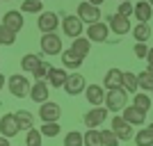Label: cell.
Instances as JSON below:
<instances>
[{
	"label": "cell",
	"instance_id": "1",
	"mask_svg": "<svg viewBox=\"0 0 153 146\" xmlns=\"http://www.w3.org/2000/svg\"><path fill=\"white\" fill-rule=\"evenodd\" d=\"M128 103V94L123 91L121 87L119 89H105V101H103V105H105V110L108 112H121L123 107H126Z\"/></svg>",
	"mask_w": 153,
	"mask_h": 146
},
{
	"label": "cell",
	"instance_id": "2",
	"mask_svg": "<svg viewBox=\"0 0 153 146\" xmlns=\"http://www.w3.org/2000/svg\"><path fill=\"white\" fill-rule=\"evenodd\" d=\"M7 87H9V91H12V96H16V98H25V96H30V80H27L23 73H14L9 80H7Z\"/></svg>",
	"mask_w": 153,
	"mask_h": 146
},
{
	"label": "cell",
	"instance_id": "3",
	"mask_svg": "<svg viewBox=\"0 0 153 146\" xmlns=\"http://www.w3.org/2000/svg\"><path fill=\"white\" fill-rule=\"evenodd\" d=\"M39 46H41V53H44V55H62V50H64L62 37H57V32L44 34L41 41H39Z\"/></svg>",
	"mask_w": 153,
	"mask_h": 146
},
{
	"label": "cell",
	"instance_id": "4",
	"mask_svg": "<svg viewBox=\"0 0 153 146\" xmlns=\"http://www.w3.org/2000/svg\"><path fill=\"white\" fill-rule=\"evenodd\" d=\"M76 16L82 21V23H87V25H91V23H98V21H101V7L89 5V2L85 0V2H80V5H78Z\"/></svg>",
	"mask_w": 153,
	"mask_h": 146
},
{
	"label": "cell",
	"instance_id": "5",
	"mask_svg": "<svg viewBox=\"0 0 153 146\" xmlns=\"http://www.w3.org/2000/svg\"><path fill=\"white\" fill-rule=\"evenodd\" d=\"M110 126H112V133L119 137V142H130V139H133V135H135L133 133V126H130L121 114L112 116V123H110Z\"/></svg>",
	"mask_w": 153,
	"mask_h": 146
},
{
	"label": "cell",
	"instance_id": "6",
	"mask_svg": "<svg viewBox=\"0 0 153 146\" xmlns=\"http://www.w3.org/2000/svg\"><path fill=\"white\" fill-rule=\"evenodd\" d=\"M57 25H59V19L55 12H41L37 19V27L41 34H51V32H57Z\"/></svg>",
	"mask_w": 153,
	"mask_h": 146
},
{
	"label": "cell",
	"instance_id": "7",
	"mask_svg": "<svg viewBox=\"0 0 153 146\" xmlns=\"http://www.w3.org/2000/svg\"><path fill=\"white\" fill-rule=\"evenodd\" d=\"M62 30L66 37L71 39H76V37H82V32H85V23L78 16H73V14H69V16H64L62 21Z\"/></svg>",
	"mask_w": 153,
	"mask_h": 146
},
{
	"label": "cell",
	"instance_id": "8",
	"mask_svg": "<svg viewBox=\"0 0 153 146\" xmlns=\"http://www.w3.org/2000/svg\"><path fill=\"white\" fill-rule=\"evenodd\" d=\"M87 39H89L91 44H105L108 41V34H110V27L108 23H91V25H87Z\"/></svg>",
	"mask_w": 153,
	"mask_h": 146
},
{
	"label": "cell",
	"instance_id": "9",
	"mask_svg": "<svg viewBox=\"0 0 153 146\" xmlns=\"http://www.w3.org/2000/svg\"><path fill=\"white\" fill-rule=\"evenodd\" d=\"M85 87H87V82H85V78L80 76V73H69V76H66L64 91H66L69 96H78V94H82Z\"/></svg>",
	"mask_w": 153,
	"mask_h": 146
},
{
	"label": "cell",
	"instance_id": "10",
	"mask_svg": "<svg viewBox=\"0 0 153 146\" xmlns=\"http://www.w3.org/2000/svg\"><path fill=\"white\" fill-rule=\"evenodd\" d=\"M21 130H19V123H16V119H14V112H9V114H2L0 116V135L2 137H7V139H12V137H16Z\"/></svg>",
	"mask_w": 153,
	"mask_h": 146
},
{
	"label": "cell",
	"instance_id": "11",
	"mask_svg": "<svg viewBox=\"0 0 153 146\" xmlns=\"http://www.w3.org/2000/svg\"><path fill=\"white\" fill-rule=\"evenodd\" d=\"M108 27L114 34H119V37H123V34H128L130 32V19H123V16H119V14H110L108 16Z\"/></svg>",
	"mask_w": 153,
	"mask_h": 146
},
{
	"label": "cell",
	"instance_id": "12",
	"mask_svg": "<svg viewBox=\"0 0 153 146\" xmlns=\"http://www.w3.org/2000/svg\"><path fill=\"white\" fill-rule=\"evenodd\" d=\"M105 119H108V110H105V105H98V107L89 110V112L82 116V121H85V126H87V128H98Z\"/></svg>",
	"mask_w": 153,
	"mask_h": 146
},
{
	"label": "cell",
	"instance_id": "13",
	"mask_svg": "<svg viewBox=\"0 0 153 146\" xmlns=\"http://www.w3.org/2000/svg\"><path fill=\"white\" fill-rule=\"evenodd\" d=\"M59 114H62V107H59L57 103H53V101H46L41 103V107H39V119L44 121H57Z\"/></svg>",
	"mask_w": 153,
	"mask_h": 146
},
{
	"label": "cell",
	"instance_id": "14",
	"mask_svg": "<svg viewBox=\"0 0 153 146\" xmlns=\"http://www.w3.org/2000/svg\"><path fill=\"white\" fill-rule=\"evenodd\" d=\"M62 69H66V71H78L80 66H82V62H85V57H80L78 53H73L71 48H66V50H62Z\"/></svg>",
	"mask_w": 153,
	"mask_h": 146
},
{
	"label": "cell",
	"instance_id": "15",
	"mask_svg": "<svg viewBox=\"0 0 153 146\" xmlns=\"http://www.w3.org/2000/svg\"><path fill=\"white\" fill-rule=\"evenodd\" d=\"M23 14L19 12V9H9V12H5V16H2V25L5 27H9L12 32H16L19 34V30L23 27Z\"/></svg>",
	"mask_w": 153,
	"mask_h": 146
},
{
	"label": "cell",
	"instance_id": "16",
	"mask_svg": "<svg viewBox=\"0 0 153 146\" xmlns=\"http://www.w3.org/2000/svg\"><path fill=\"white\" fill-rule=\"evenodd\" d=\"M121 116L130 123V126H144V121H146V112H142V110L135 107V105L123 107V110H121Z\"/></svg>",
	"mask_w": 153,
	"mask_h": 146
},
{
	"label": "cell",
	"instance_id": "17",
	"mask_svg": "<svg viewBox=\"0 0 153 146\" xmlns=\"http://www.w3.org/2000/svg\"><path fill=\"white\" fill-rule=\"evenodd\" d=\"M85 96H87L89 105L98 107V105H103V101H105V87H103V84H89V87H85Z\"/></svg>",
	"mask_w": 153,
	"mask_h": 146
},
{
	"label": "cell",
	"instance_id": "18",
	"mask_svg": "<svg viewBox=\"0 0 153 146\" xmlns=\"http://www.w3.org/2000/svg\"><path fill=\"white\" fill-rule=\"evenodd\" d=\"M48 94H51V91H48V82H46V80H37V82L30 87V98L34 103H39V105L48 101Z\"/></svg>",
	"mask_w": 153,
	"mask_h": 146
},
{
	"label": "cell",
	"instance_id": "19",
	"mask_svg": "<svg viewBox=\"0 0 153 146\" xmlns=\"http://www.w3.org/2000/svg\"><path fill=\"white\" fill-rule=\"evenodd\" d=\"M66 69H55V66H51V71H48V76H46V82H48V87H64V82H66Z\"/></svg>",
	"mask_w": 153,
	"mask_h": 146
},
{
	"label": "cell",
	"instance_id": "20",
	"mask_svg": "<svg viewBox=\"0 0 153 146\" xmlns=\"http://www.w3.org/2000/svg\"><path fill=\"white\" fill-rule=\"evenodd\" d=\"M133 16H135L137 21H140V23H149V21L153 19V7L149 5L146 0H140V2L135 5V12H133Z\"/></svg>",
	"mask_w": 153,
	"mask_h": 146
},
{
	"label": "cell",
	"instance_id": "21",
	"mask_svg": "<svg viewBox=\"0 0 153 146\" xmlns=\"http://www.w3.org/2000/svg\"><path fill=\"white\" fill-rule=\"evenodd\" d=\"M121 80H123V71L121 69H110L103 78V87L105 89H119L121 87Z\"/></svg>",
	"mask_w": 153,
	"mask_h": 146
},
{
	"label": "cell",
	"instance_id": "22",
	"mask_svg": "<svg viewBox=\"0 0 153 146\" xmlns=\"http://www.w3.org/2000/svg\"><path fill=\"white\" fill-rule=\"evenodd\" d=\"M14 119H16V123H19V130H30V128H34V114L32 112H27V110H19V112H14Z\"/></svg>",
	"mask_w": 153,
	"mask_h": 146
},
{
	"label": "cell",
	"instance_id": "23",
	"mask_svg": "<svg viewBox=\"0 0 153 146\" xmlns=\"http://www.w3.org/2000/svg\"><path fill=\"white\" fill-rule=\"evenodd\" d=\"M130 32H133L137 44H146L149 39H151V25L149 23H137L135 27H130Z\"/></svg>",
	"mask_w": 153,
	"mask_h": 146
},
{
	"label": "cell",
	"instance_id": "24",
	"mask_svg": "<svg viewBox=\"0 0 153 146\" xmlns=\"http://www.w3.org/2000/svg\"><path fill=\"white\" fill-rule=\"evenodd\" d=\"M41 62H44V59H41V55L27 53V55H23V57H21V69L25 71V73H34V69H37Z\"/></svg>",
	"mask_w": 153,
	"mask_h": 146
},
{
	"label": "cell",
	"instance_id": "25",
	"mask_svg": "<svg viewBox=\"0 0 153 146\" xmlns=\"http://www.w3.org/2000/svg\"><path fill=\"white\" fill-rule=\"evenodd\" d=\"M71 50L78 53L80 57H87L89 50H91V41L87 37H76V39H73V44H71Z\"/></svg>",
	"mask_w": 153,
	"mask_h": 146
},
{
	"label": "cell",
	"instance_id": "26",
	"mask_svg": "<svg viewBox=\"0 0 153 146\" xmlns=\"http://www.w3.org/2000/svg\"><path fill=\"white\" fill-rule=\"evenodd\" d=\"M121 89L126 91V94H137V91H140V87H137V73H130V71H123Z\"/></svg>",
	"mask_w": 153,
	"mask_h": 146
},
{
	"label": "cell",
	"instance_id": "27",
	"mask_svg": "<svg viewBox=\"0 0 153 146\" xmlns=\"http://www.w3.org/2000/svg\"><path fill=\"white\" fill-rule=\"evenodd\" d=\"M133 139H135V146H153V130L149 126L142 128L133 135Z\"/></svg>",
	"mask_w": 153,
	"mask_h": 146
},
{
	"label": "cell",
	"instance_id": "28",
	"mask_svg": "<svg viewBox=\"0 0 153 146\" xmlns=\"http://www.w3.org/2000/svg\"><path fill=\"white\" fill-rule=\"evenodd\" d=\"M82 146H103L101 130H96V128H87V133H82Z\"/></svg>",
	"mask_w": 153,
	"mask_h": 146
},
{
	"label": "cell",
	"instance_id": "29",
	"mask_svg": "<svg viewBox=\"0 0 153 146\" xmlns=\"http://www.w3.org/2000/svg\"><path fill=\"white\" fill-rule=\"evenodd\" d=\"M44 12V0H23L21 14H41Z\"/></svg>",
	"mask_w": 153,
	"mask_h": 146
},
{
	"label": "cell",
	"instance_id": "30",
	"mask_svg": "<svg viewBox=\"0 0 153 146\" xmlns=\"http://www.w3.org/2000/svg\"><path fill=\"white\" fill-rule=\"evenodd\" d=\"M25 146H44V135L39 128H30L25 133Z\"/></svg>",
	"mask_w": 153,
	"mask_h": 146
},
{
	"label": "cell",
	"instance_id": "31",
	"mask_svg": "<svg viewBox=\"0 0 153 146\" xmlns=\"http://www.w3.org/2000/svg\"><path fill=\"white\" fill-rule=\"evenodd\" d=\"M135 98H133V105L135 107H140L142 112H149L151 110V96L149 94H144V91H137V94H133Z\"/></svg>",
	"mask_w": 153,
	"mask_h": 146
},
{
	"label": "cell",
	"instance_id": "32",
	"mask_svg": "<svg viewBox=\"0 0 153 146\" xmlns=\"http://www.w3.org/2000/svg\"><path fill=\"white\" fill-rule=\"evenodd\" d=\"M137 87H140L142 91H153V76L149 71L137 73Z\"/></svg>",
	"mask_w": 153,
	"mask_h": 146
},
{
	"label": "cell",
	"instance_id": "33",
	"mask_svg": "<svg viewBox=\"0 0 153 146\" xmlns=\"http://www.w3.org/2000/svg\"><path fill=\"white\" fill-rule=\"evenodd\" d=\"M39 130H41V135H44V137H57L59 130H62V126H59L57 121H46Z\"/></svg>",
	"mask_w": 153,
	"mask_h": 146
},
{
	"label": "cell",
	"instance_id": "34",
	"mask_svg": "<svg viewBox=\"0 0 153 146\" xmlns=\"http://www.w3.org/2000/svg\"><path fill=\"white\" fill-rule=\"evenodd\" d=\"M14 41H16V32H12L9 27H5L0 23V44L2 46H14Z\"/></svg>",
	"mask_w": 153,
	"mask_h": 146
},
{
	"label": "cell",
	"instance_id": "35",
	"mask_svg": "<svg viewBox=\"0 0 153 146\" xmlns=\"http://www.w3.org/2000/svg\"><path fill=\"white\" fill-rule=\"evenodd\" d=\"M101 142H103V146H119V137L112 133V128L101 130Z\"/></svg>",
	"mask_w": 153,
	"mask_h": 146
},
{
	"label": "cell",
	"instance_id": "36",
	"mask_svg": "<svg viewBox=\"0 0 153 146\" xmlns=\"http://www.w3.org/2000/svg\"><path fill=\"white\" fill-rule=\"evenodd\" d=\"M64 146H82V133H78V130L66 133L64 135Z\"/></svg>",
	"mask_w": 153,
	"mask_h": 146
},
{
	"label": "cell",
	"instance_id": "37",
	"mask_svg": "<svg viewBox=\"0 0 153 146\" xmlns=\"http://www.w3.org/2000/svg\"><path fill=\"white\" fill-rule=\"evenodd\" d=\"M133 12H135V5L130 2V0L119 2V9H117V14H119V16H123V19H133Z\"/></svg>",
	"mask_w": 153,
	"mask_h": 146
},
{
	"label": "cell",
	"instance_id": "38",
	"mask_svg": "<svg viewBox=\"0 0 153 146\" xmlns=\"http://www.w3.org/2000/svg\"><path fill=\"white\" fill-rule=\"evenodd\" d=\"M48 71H51V64H48V62L44 59V62H41V64L37 66V69H34V73H32V76L37 78V80H46V76H48Z\"/></svg>",
	"mask_w": 153,
	"mask_h": 146
},
{
	"label": "cell",
	"instance_id": "39",
	"mask_svg": "<svg viewBox=\"0 0 153 146\" xmlns=\"http://www.w3.org/2000/svg\"><path fill=\"white\" fill-rule=\"evenodd\" d=\"M135 55H137V57L140 59H146V55H149V50H151V48H149L146 44H135Z\"/></svg>",
	"mask_w": 153,
	"mask_h": 146
},
{
	"label": "cell",
	"instance_id": "40",
	"mask_svg": "<svg viewBox=\"0 0 153 146\" xmlns=\"http://www.w3.org/2000/svg\"><path fill=\"white\" fill-rule=\"evenodd\" d=\"M146 62H149V73H151V76H153V48H151V50H149V55H146Z\"/></svg>",
	"mask_w": 153,
	"mask_h": 146
},
{
	"label": "cell",
	"instance_id": "41",
	"mask_svg": "<svg viewBox=\"0 0 153 146\" xmlns=\"http://www.w3.org/2000/svg\"><path fill=\"white\" fill-rule=\"evenodd\" d=\"M0 146H12V144H9V139H7V137H2V135H0Z\"/></svg>",
	"mask_w": 153,
	"mask_h": 146
},
{
	"label": "cell",
	"instance_id": "42",
	"mask_svg": "<svg viewBox=\"0 0 153 146\" xmlns=\"http://www.w3.org/2000/svg\"><path fill=\"white\" fill-rule=\"evenodd\" d=\"M87 2H89V5H96V7H101L103 2H105V0H87Z\"/></svg>",
	"mask_w": 153,
	"mask_h": 146
},
{
	"label": "cell",
	"instance_id": "43",
	"mask_svg": "<svg viewBox=\"0 0 153 146\" xmlns=\"http://www.w3.org/2000/svg\"><path fill=\"white\" fill-rule=\"evenodd\" d=\"M5 82H7V80H5V76L0 73V91H2V87H5Z\"/></svg>",
	"mask_w": 153,
	"mask_h": 146
},
{
	"label": "cell",
	"instance_id": "44",
	"mask_svg": "<svg viewBox=\"0 0 153 146\" xmlns=\"http://www.w3.org/2000/svg\"><path fill=\"white\" fill-rule=\"evenodd\" d=\"M146 2H149V5H151V7H153V0H146Z\"/></svg>",
	"mask_w": 153,
	"mask_h": 146
},
{
	"label": "cell",
	"instance_id": "45",
	"mask_svg": "<svg viewBox=\"0 0 153 146\" xmlns=\"http://www.w3.org/2000/svg\"><path fill=\"white\" fill-rule=\"evenodd\" d=\"M149 128H151V130H153V123H151V126H149Z\"/></svg>",
	"mask_w": 153,
	"mask_h": 146
},
{
	"label": "cell",
	"instance_id": "46",
	"mask_svg": "<svg viewBox=\"0 0 153 146\" xmlns=\"http://www.w3.org/2000/svg\"><path fill=\"white\" fill-rule=\"evenodd\" d=\"M2 2H9V0H2Z\"/></svg>",
	"mask_w": 153,
	"mask_h": 146
},
{
	"label": "cell",
	"instance_id": "47",
	"mask_svg": "<svg viewBox=\"0 0 153 146\" xmlns=\"http://www.w3.org/2000/svg\"><path fill=\"white\" fill-rule=\"evenodd\" d=\"M119 2H123V0H119Z\"/></svg>",
	"mask_w": 153,
	"mask_h": 146
},
{
	"label": "cell",
	"instance_id": "48",
	"mask_svg": "<svg viewBox=\"0 0 153 146\" xmlns=\"http://www.w3.org/2000/svg\"><path fill=\"white\" fill-rule=\"evenodd\" d=\"M0 2H2V0H0Z\"/></svg>",
	"mask_w": 153,
	"mask_h": 146
},
{
	"label": "cell",
	"instance_id": "49",
	"mask_svg": "<svg viewBox=\"0 0 153 146\" xmlns=\"http://www.w3.org/2000/svg\"><path fill=\"white\" fill-rule=\"evenodd\" d=\"M151 94H153V91H151Z\"/></svg>",
	"mask_w": 153,
	"mask_h": 146
}]
</instances>
